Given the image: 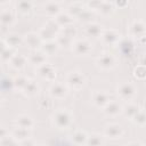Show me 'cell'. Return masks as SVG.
<instances>
[{
	"label": "cell",
	"mask_w": 146,
	"mask_h": 146,
	"mask_svg": "<svg viewBox=\"0 0 146 146\" xmlns=\"http://www.w3.org/2000/svg\"><path fill=\"white\" fill-rule=\"evenodd\" d=\"M137 91H138L137 87L131 82H122L116 88V94H117L119 98L122 100H125V102L132 100L136 97Z\"/></svg>",
	"instance_id": "cell-4"
},
{
	"label": "cell",
	"mask_w": 146,
	"mask_h": 146,
	"mask_svg": "<svg viewBox=\"0 0 146 146\" xmlns=\"http://www.w3.org/2000/svg\"><path fill=\"white\" fill-rule=\"evenodd\" d=\"M60 32H62L63 34L67 35L68 38L73 39V40L75 39V36H76V33H78L76 29H75L73 25H70V26H67V27H64V29H62V30H60Z\"/></svg>",
	"instance_id": "cell-39"
},
{
	"label": "cell",
	"mask_w": 146,
	"mask_h": 146,
	"mask_svg": "<svg viewBox=\"0 0 146 146\" xmlns=\"http://www.w3.org/2000/svg\"><path fill=\"white\" fill-rule=\"evenodd\" d=\"M48 94L50 96L51 99H57V100H62L64 99L67 94H68V88L64 82H58L55 81L50 84L49 89H48Z\"/></svg>",
	"instance_id": "cell-6"
},
{
	"label": "cell",
	"mask_w": 146,
	"mask_h": 146,
	"mask_svg": "<svg viewBox=\"0 0 146 146\" xmlns=\"http://www.w3.org/2000/svg\"><path fill=\"white\" fill-rule=\"evenodd\" d=\"M74 121L73 114L66 108H58L51 115V124L58 130L68 129Z\"/></svg>",
	"instance_id": "cell-1"
},
{
	"label": "cell",
	"mask_w": 146,
	"mask_h": 146,
	"mask_svg": "<svg viewBox=\"0 0 146 146\" xmlns=\"http://www.w3.org/2000/svg\"><path fill=\"white\" fill-rule=\"evenodd\" d=\"M114 9H115V3L110 2V1H100L99 7H98V9L96 11L98 14H100L102 16L107 17L114 11Z\"/></svg>",
	"instance_id": "cell-29"
},
{
	"label": "cell",
	"mask_w": 146,
	"mask_h": 146,
	"mask_svg": "<svg viewBox=\"0 0 146 146\" xmlns=\"http://www.w3.org/2000/svg\"><path fill=\"white\" fill-rule=\"evenodd\" d=\"M1 146H21V143L17 141L11 133H9L8 136L1 138Z\"/></svg>",
	"instance_id": "cell-37"
},
{
	"label": "cell",
	"mask_w": 146,
	"mask_h": 146,
	"mask_svg": "<svg viewBox=\"0 0 146 146\" xmlns=\"http://www.w3.org/2000/svg\"><path fill=\"white\" fill-rule=\"evenodd\" d=\"M124 146H144V145L141 143H139V141H130Z\"/></svg>",
	"instance_id": "cell-41"
},
{
	"label": "cell",
	"mask_w": 146,
	"mask_h": 146,
	"mask_svg": "<svg viewBox=\"0 0 146 146\" xmlns=\"http://www.w3.org/2000/svg\"><path fill=\"white\" fill-rule=\"evenodd\" d=\"M8 64H9V66H10L13 70L22 71V70L29 64V59H27V56H25V55L16 54V55L10 59V62H9Z\"/></svg>",
	"instance_id": "cell-20"
},
{
	"label": "cell",
	"mask_w": 146,
	"mask_h": 146,
	"mask_svg": "<svg viewBox=\"0 0 146 146\" xmlns=\"http://www.w3.org/2000/svg\"><path fill=\"white\" fill-rule=\"evenodd\" d=\"M104 136L100 133H91L88 137L86 146H103L104 145Z\"/></svg>",
	"instance_id": "cell-33"
},
{
	"label": "cell",
	"mask_w": 146,
	"mask_h": 146,
	"mask_svg": "<svg viewBox=\"0 0 146 146\" xmlns=\"http://www.w3.org/2000/svg\"><path fill=\"white\" fill-rule=\"evenodd\" d=\"M132 122H133V124H136L138 127H145L146 125V110H140L138 112V114L133 117Z\"/></svg>",
	"instance_id": "cell-35"
},
{
	"label": "cell",
	"mask_w": 146,
	"mask_h": 146,
	"mask_svg": "<svg viewBox=\"0 0 146 146\" xmlns=\"http://www.w3.org/2000/svg\"><path fill=\"white\" fill-rule=\"evenodd\" d=\"M140 65H143V66L146 67V54H144L141 56V58H140Z\"/></svg>",
	"instance_id": "cell-42"
},
{
	"label": "cell",
	"mask_w": 146,
	"mask_h": 146,
	"mask_svg": "<svg viewBox=\"0 0 146 146\" xmlns=\"http://www.w3.org/2000/svg\"><path fill=\"white\" fill-rule=\"evenodd\" d=\"M14 123H15V127L27 129V130H32L35 125L34 120L27 114H21L18 116H16V119L14 120Z\"/></svg>",
	"instance_id": "cell-17"
},
{
	"label": "cell",
	"mask_w": 146,
	"mask_h": 146,
	"mask_svg": "<svg viewBox=\"0 0 146 146\" xmlns=\"http://www.w3.org/2000/svg\"><path fill=\"white\" fill-rule=\"evenodd\" d=\"M24 44L31 50V51H35V50H40L41 49V46L43 43L42 39L40 38L39 33H35V32H29L26 33L24 36Z\"/></svg>",
	"instance_id": "cell-11"
},
{
	"label": "cell",
	"mask_w": 146,
	"mask_h": 146,
	"mask_svg": "<svg viewBox=\"0 0 146 146\" xmlns=\"http://www.w3.org/2000/svg\"><path fill=\"white\" fill-rule=\"evenodd\" d=\"M115 5L116 6H127L128 2H115Z\"/></svg>",
	"instance_id": "cell-43"
},
{
	"label": "cell",
	"mask_w": 146,
	"mask_h": 146,
	"mask_svg": "<svg viewBox=\"0 0 146 146\" xmlns=\"http://www.w3.org/2000/svg\"><path fill=\"white\" fill-rule=\"evenodd\" d=\"M71 50L75 56H88L92 50V44L87 39H79L74 41Z\"/></svg>",
	"instance_id": "cell-7"
},
{
	"label": "cell",
	"mask_w": 146,
	"mask_h": 146,
	"mask_svg": "<svg viewBox=\"0 0 146 146\" xmlns=\"http://www.w3.org/2000/svg\"><path fill=\"white\" fill-rule=\"evenodd\" d=\"M65 84L68 89L73 90H80L86 84V76L80 71H71L67 73L65 78Z\"/></svg>",
	"instance_id": "cell-3"
},
{
	"label": "cell",
	"mask_w": 146,
	"mask_h": 146,
	"mask_svg": "<svg viewBox=\"0 0 146 146\" xmlns=\"http://www.w3.org/2000/svg\"><path fill=\"white\" fill-rule=\"evenodd\" d=\"M100 40L106 46L115 47V46H119V43L121 41V33L117 30H114V29L104 30V32L100 36Z\"/></svg>",
	"instance_id": "cell-9"
},
{
	"label": "cell",
	"mask_w": 146,
	"mask_h": 146,
	"mask_svg": "<svg viewBox=\"0 0 146 146\" xmlns=\"http://www.w3.org/2000/svg\"><path fill=\"white\" fill-rule=\"evenodd\" d=\"M56 23L60 26V29H64V27H67L70 25H73V21H74V17L71 16L67 11H62L60 14H58L55 18Z\"/></svg>",
	"instance_id": "cell-26"
},
{
	"label": "cell",
	"mask_w": 146,
	"mask_h": 146,
	"mask_svg": "<svg viewBox=\"0 0 146 146\" xmlns=\"http://www.w3.org/2000/svg\"><path fill=\"white\" fill-rule=\"evenodd\" d=\"M78 18H79L81 22L83 21L86 24L90 23L91 21H90L89 18H91V10H89V9L86 7V9H84V10H83V11H82V13H81L79 16H78Z\"/></svg>",
	"instance_id": "cell-40"
},
{
	"label": "cell",
	"mask_w": 146,
	"mask_h": 146,
	"mask_svg": "<svg viewBox=\"0 0 146 146\" xmlns=\"http://www.w3.org/2000/svg\"><path fill=\"white\" fill-rule=\"evenodd\" d=\"M7 46L11 47V48H15L17 49L18 47H21L22 44H24V39L22 35L17 34V33H8L3 39H2Z\"/></svg>",
	"instance_id": "cell-23"
},
{
	"label": "cell",
	"mask_w": 146,
	"mask_h": 146,
	"mask_svg": "<svg viewBox=\"0 0 146 146\" xmlns=\"http://www.w3.org/2000/svg\"><path fill=\"white\" fill-rule=\"evenodd\" d=\"M60 26L56 23V21L54 18H49L43 26L40 29V31L38 32L40 38L42 39L43 42L46 41H51V40H56V38L58 36V34L60 33Z\"/></svg>",
	"instance_id": "cell-2"
},
{
	"label": "cell",
	"mask_w": 146,
	"mask_h": 146,
	"mask_svg": "<svg viewBox=\"0 0 146 146\" xmlns=\"http://www.w3.org/2000/svg\"><path fill=\"white\" fill-rule=\"evenodd\" d=\"M60 49L59 44L57 43L56 40H51V41H46L42 43L41 46V51L48 57V56H54L58 52V50Z\"/></svg>",
	"instance_id": "cell-25"
},
{
	"label": "cell",
	"mask_w": 146,
	"mask_h": 146,
	"mask_svg": "<svg viewBox=\"0 0 146 146\" xmlns=\"http://www.w3.org/2000/svg\"><path fill=\"white\" fill-rule=\"evenodd\" d=\"M16 10L15 8H2L0 13V22L2 27H10L16 22Z\"/></svg>",
	"instance_id": "cell-13"
},
{
	"label": "cell",
	"mask_w": 146,
	"mask_h": 146,
	"mask_svg": "<svg viewBox=\"0 0 146 146\" xmlns=\"http://www.w3.org/2000/svg\"><path fill=\"white\" fill-rule=\"evenodd\" d=\"M56 41H57V43L59 44L60 48H64V49H68V48H70V49H71L75 40L68 38L67 35H65V34H63V33L60 32V33L58 34V36L56 38Z\"/></svg>",
	"instance_id": "cell-32"
},
{
	"label": "cell",
	"mask_w": 146,
	"mask_h": 146,
	"mask_svg": "<svg viewBox=\"0 0 146 146\" xmlns=\"http://www.w3.org/2000/svg\"><path fill=\"white\" fill-rule=\"evenodd\" d=\"M116 64H117V60H116L115 56L107 51L100 54L96 58V66L102 71H111V70L115 68Z\"/></svg>",
	"instance_id": "cell-5"
},
{
	"label": "cell",
	"mask_w": 146,
	"mask_h": 146,
	"mask_svg": "<svg viewBox=\"0 0 146 146\" xmlns=\"http://www.w3.org/2000/svg\"><path fill=\"white\" fill-rule=\"evenodd\" d=\"M16 49L7 46V43L1 40V60L3 63H9L10 59L16 55Z\"/></svg>",
	"instance_id": "cell-27"
},
{
	"label": "cell",
	"mask_w": 146,
	"mask_h": 146,
	"mask_svg": "<svg viewBox=\"0 0 146 146\" xmlns=\"http://www.w3.org/2000/svg\"><path fill=\"white\" fill-rule=\"evenodd\" d=\"M33 7H34V3L32 1H18L15 3L16 13L23 17L30 16V14L33 10Z\"/></svg>",
	"instance_id": "cell-21"
},
{
	"label": "cell",
	"mask_w": 146,
	"mask_h": 146,
	"mask_svg": "<svg viewBox=\"0 0 146 146\" xmlns=\"http://www.w3.org/2000/svg\"><path fill=\"white\" fill-rule=\"evenodd\" d=\"M39 90H40L39 84L34 80H31L30 79L29 83L26 84V87L24 88V90L22 91V94L25 97H34V96H36L39 94Z\"/></svg>",
	"instance_id": "cell-30"
},
{
	"label": "cell",
	"mask_w": 146,
	"mask_h": 146,
	"mask_svg": "<svg viewBox=\"0 0 146 146\" xmlns=\"http://www.w3.org/2000/svg\"><path fill=\"white\" fill-rule=\"evenodd\" d=\"M88 137H89V135L86 131H83V130H76V131H74L72 133L71 140L76 146H86L87 140H88Z\"/></svg>",
	"instance_id": "cell-28"
},
{
	"label": "cell",
	"mask_w": 146,
	"mask_h": 146,
	"mask_svg": "<svg viewBox=\"0 0 146 146\" xmlns=\"http://www.w3.org/2000/svg\"><path fill=\"white\" fill-rule=\"evenodd\" d=\"M103 32V26L97 22H90L88 24H84V33L92 39H100Z\"/></svg>",
	"instance_id": "cell-16"
},
{
	"label": "cell",
	"mask_w": 146,
	"mask_h": 146,
	"mask_svg": "<svg viewBox=\"0 0 146 146\" xmlns=\"http://www.w3.org/2000/svg\"><path fill=\"white\" fill-rule=\"evenodd\" d=\"M84 9H86V7H84L82 3H80V2H74V3H71V5L68 6V8H67L66 11H67L71 16L78 17Z\"/></svg>",
	"instance_id": "cell-34"
},
{
	"label": "cell",
	"mask_w": 146,
	"mask_h": 146,
	"mask_svg": "<svg viewBox=\"0 0 146 146\" xmlns=\"http://www.w3.org/2000/svg\"><path fill=\"white\" fill-rule=\"evenodd\" d=\"M133 76L138 80H144L146 79V67L143 65H137L133 68Z\"/></svg>",
	"instance_id": "cell-38"
},
{
	"label": "cell",
	"mask_w": 146,
	"mask_h": 146,
	"mask_svg": "<svg viewBox=\"0 0 146 146\" xmlns=\"http://www.w3.org/2000/svg\"><path fill=\"white\" fill-rule=\"evenodd\" d=\"M103 136L111 140H117L123 136V129L119 123H108L103 130Z\"/></svg>",
	"instance_id": "cell-10"
},
{
	"label": "cell",
	"mask_w": 146,
	"mask_h": 146,
	"mask_svg": "<svg viewBox=\"0 0 146 146\" xmlns=\"http://www.w3.org/2000/svg\"><path fill=\"white\" fill-rule=\"evenodd\" d=\"M27 59H29V64H31L35 67H39L47 63V56L41 50L31 51V54L27 56Z\"/></svg>",
	"instance_id": "cell-19"
},
{
	"label": "cell",
	"mask_w": 146,
	"mask_h": 146,
	"mask_svg": "<svg viewBox=\"0 0 146 146\" xmlns=\"http://www.w3.org/2000/svg\"><path fill=\"white\" fill-rule=\"evenodd\" d=\"M11 136L19 143H23L25 140H29L31 139V136H32V130H27V129H23V128H18V127H15L11 131H10Z\"/></svg>",
	"instance_id": "cell-24"
},
{
	"label": "cell",
	"mask_w": 146,
	"mask_h": 146,
	"mask_svg": "<svg viewBox=\"0 0 146 146\" xmlns=\"http://www.w3.org/2000/svg\"><path fill=\"white\" fill-rule=\"evenodd\" d=\"M122 108L123 105L115 99H112L104 108H103V113L107 116V117H115L120 114H122Z\"/></svg>",
	"instance_id": "cell-15"
},
{
	"label": "cell",
	"mask_w": 146,
	"mask_h": 146,
	"mask_svg": "<svg viewBox=\"0 0 146 146\" xmlns=\"http://www.w3.org/2000/svg\"><path fill=\"white\" fill-rule=\"evenodd\" d=\"M129 33L131 36L137 39H143L146 36V23L141 19H136L131 23L129 27Z\"/></svg>",
	"instance_id": "cell-14"
},
{
	"label": "cell",
	"mask_w": 146,
	"mask_h": 146,
	"mask_svg": "<svg viewBox=\"0 0 146 146\" xmlns=\"http://www.w3.org/2000/svg\"><path fill=\"white\" fill-rule=\"evenodd\" d=\"M34 146H46V145H43V144H35Z\"/></svg>",
	"instance_id": "cell-44"
},
{
	"label": "cell",
	"mask_w": 146,
	"mask_h": 146,
	"mask_svg": "<svg viewBox=\"0 0 146 146\" xmlns=\"http://www.w3.org/2000/svg\"><path fill=\"white\" fill-rule=\"evenodd\" d=\"M141 108L139 107V105H137L136 103H131V102H128L127 104L123 105V108H122V115L129 120H133V117L138 114V112L140 111Z\"/></svg>",
	"instance_id": "cell-22"
},
{
	"label": "cell",
	"mask_w": 146,
	"mask_h": 146,
	"mask_svg": "<svg viewBox=\"0 0 146 146\" xmlns=\"http://www.w3.org/2000/svg\"><path fill=\"white\" fill-rule=\"evenodd\" d=\"M43 11L48 17L55 18L58 14H60L63 11L62 10V5L58 1H48L43 5Z\"/></svg>",
	"instance_id": "cell-18"
},
{
	"label": "cell",
	"mask_w": 146,
	"mask_h": 146,
	"mask_svg": "<svg viewBox=\"0 0 146 146\" xmlns=\"http://www.w3.org/2000/svg\"><path fill=\"white\" fill-rule=\"evenodd\" d=\"M112 100V97L108 92L104 90H95L91 94V102L92 104L98 108H104Z\"/></svg>",
	"instance_id": "cell-12"
},
{
	"label": "cell",
	"mask_w": 146,
	"mask_h": 146,
	"mask_svg": "<svg viewBox=\"0 0 146 146\" xmlns=\"http://www.w3.org/2000/svg\"><path fill=\"white\" fill-rule=\"evenodd\" d=\"M1 89L2 92H7V91L10 92L11 90H14V79L3 76L1 80Z\"/></svg>",
	"instance_id": "cell-36"
},
{
	"label": "cell",
	"mask_w": 146,
	"mask_h": 146,
	"mask_svg": "<svg viewBox=\"0 0 146 146\" xmlns=\"http://www.w3.org/2000/svg\"><path fill=\"white\" fill-rule=\"evenodd\" d=\"M29 81H30V79L27 76H25V75L21 74V75L15 76L14 78V90L22 92L24 90V88L26 87V84L29 83Z\"/></svg>",
	"instance_id": "cell-31"
},
{
	"label": "cell",
	"mask_w": 146,
	"mask_h": 146,
	"mask_svg": "<svg viewBox=\"0 0 146 146\" xmlns=\"http://www.w3.org/2000/svg\"><path fill=\"white\" fill-rule=\"evenodd\" d=\"M35 73L39 78L46 80V81H55L56 79V75H57V71H56V67L49 63H46L39 67L35 68Z\"/></svg>",
	"instance_id": "cell-8"
}]
</instances>
